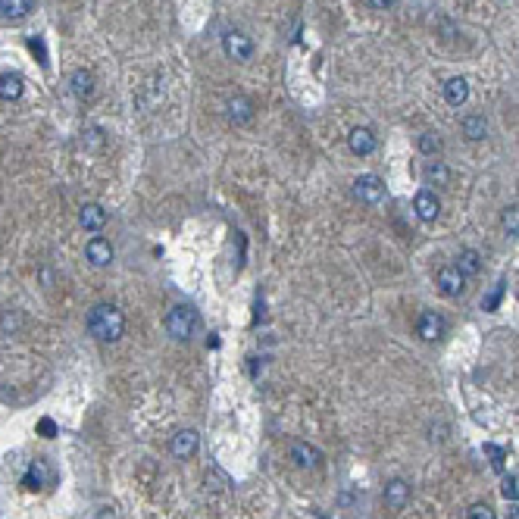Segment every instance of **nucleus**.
<instances>
[{"label": "nucleus", "mask_w": 519, "mask_h": 519, "mask_svg": "<svg viewBox=\"0 0 519 519\" xmlns=\"http://www.w3.org/2000/svg\"><path fill=\"white\" fill-rule=\"evenodd\" d=\"M88 331L97 341L113 344V341H119L122 331H126V316H122V310L113 304H97L88 313Z\"/></svg>", "instance_id": "nucleus-1"}, {"label": "nucleus", "mask_w": 519, "mask_h": 519, "mask_svg": "<svg viewBox=\"0 0 519 519\" xmlns=\"http://www.w3.org/2000/svg\"><path fill=\"white\" fill-rule=\"evenodd\" d=\"M194 329H197V313H194V307L178 304L166 313V331H169L176 341H188L194 335Z\"/></svg>", "instance_id": "nucleus-2"}, {"label": "nucleus", "mask_w": 519, "mask_h": 519, "mask_svg": "<svg viewBox=\"0 0 519 519\" xmlns=\"http://www.w3.org/2000/svg\"><path fill=\"white\" fill-rule=\"evenodd\" d=\"M354 197L360 200V204H366V207H376V204L385 200V185H381L379 176L366 172V176H360L354 182Z\"/></svg>", "instance_id": "nucleus-3"}, {"label": "nucleus", "mask_w": 519, "mask_h": 519, "mask_svg": "<svg viewBox=\"0 0 519 519\" xmlns=\"http://www.w3.org/2000/svg\"><path fill=\"white\" fill-rule=\"evenodd\" d=\"M222 50H226L228 60L248 63L250 56H254V41H250L248 35H241V32H228L226 38H222Z\"/></svg>", "instance_id": "nucleus-4"}, {"label": "nucleus", "mask_w": 519, "mask_h": 519, "mask_svg": "<svg viewBox=\"0 0 519 519\" xmlns=\"http://www.w3.org/2000/svg\"><path fill=\"white\" fill-rule=\"evenodd\" d=\"M435 282H438V291H441L444 298H460L463 288H466V276L457 269V266H441Z\"/></svg>", "instance_id": "nucleus-5"}, {"label": "nucleus", "mask_w": 519, "mask_h": 519, "mask_svg": "<svg viewBox=\"0 0 519 519\" xmlns=\"http://www.w3.org/2000/svg\"><path fill=\"white\" fill-rule=\"evenodd\" d=\"M197 448H200V435L194 429L176 432L172 441H169V451H172V457H176V460H191L194 453H197Z\"/></svg>", "instance_id": "nucleus-6"}, {"label": "nucleus", "mask_w": 519, "mask_h": 519, "mask_svg": "<svg viewBox=\"0 0 519 519\" xmlns=\"http://www.w3.org/2000/svg\"><path fill=\"white\" fill-rule=\"evenodd\" d=\"M381 501H385V507L391 510V513H398L410 503V485L403 479H391L385 485V494H381Z\"/></svg>", "instance_id": "nucleus-7"}, {"label": "nucleus", "mask_w": 519, "mask_h": 519, "mask_svg": "<svg viewBox=\"0 0 519 519\" xmlns=\"http://www.w3.org/2000/svg\"><path fill=\"white\" fill-rule=\"evenodd\" d=\"M85 257H88L91 266H97V269H104V266L113 263V244L106 241V238H91L88 244H85Z\"/></svg>", "instance_id": "nucleus-8"}, {"label": "nucleus", "mask_w": 519, "mask_h": 519, "mask_svg": "<svg viewBox=\"0 0 519 519\" xmlns=\"http://www.w3.org/2000/svg\"><path fill=\"white\" fill-rule=\"evenodd\" d=\"M444 316H438L435 310H425V313L420 316V322H416V331H420L422 341H438V338L444 335Z\"/></svg>", "instance_id": "nucleus-9"}, {"label": "nucleus", "mask_w": 519, "mask_h": 519, "mask_svg": "<svg viewBox=\"0 0 519 519\" xmlns=\"http://www.w3.org/2000/svg\"><path fill=\"white\" fill-rule=\"evenodd\" d=\"M291 460L300 466V470H319V466H322L319 448H313V444H307V441L294 444V448H291Z\"/></svg>", "instance_id": "nucleus-10"}, {"label": "nucleus", "mask_w": 519, "mask_h": 519, "mask_svg": "<svg viewBox=\"0 0 519 519\" xmlns=\"http://www.w3.org/2000/svg\"><path fill=\"white\" fill-rule=\"evenodd\" d=\"M413 210L422 222H435L438 216H441V204H438V197L432 191H420L413 197Z\"/></svg>", "instance_id": "nucleus-11"}, {"label": "nucleus", "mask_w": 519, "mask_h": 519, "mask_svg": "<svg viewBox=\"0 0 519 519\" xmlns=\"http://www.w3.org/2000/svg\"><path fill=\"white\" fill-rule=\"evenodd\" d=\"M348 144H350V150H354L357 157H370L372 150H376V132L372 128H366V126H360V128H354L350 132V138H348Z\"/></svg>", "instance_id": "nucleus-12"}, {"label": "nucleus", "mask_w": 519, "mask_h": 519, "mask_svg": "<svg viewBox=\"0 0 519 519\" xmlns=\"http://www.w3.org/2000/svg\"><path fill=\"white\" fill-rule=\"evenodd\" d=\"M78 222H82L85 232H100L106 226V210L100 204H85L78 210Z\"/></svg>", "instance_id": "nucleus-13"}, {"label": "nucleus", "mask_w": 519, "mask_h": 519, "mask_svg": "<svg viewBox=\"0 0 519 519\" xmlns=\"http://www.w3.org/2000/svg\"><path fill=\"white\" fill-rule=\"evenodd\" d=\"M69 88L78 100H91L94 97V75H91L88 69H75L69 75Z\"/></svg>", "instance_id": "nucleus-14"}, {"label": "nucleus", "mask_w": 519, "mask_h": 519, "mask_svg": "<svg viewBox=\"0 0 519 519\" xmlns=\"http://www.w3.org/2000/svg\"><path fill=\"white\" fill-rule=\"evenodd\" d=\"M226 110H228V119H232L235 126H248V122L254 119V104H250L244 94H235L226 104Z\"/></svg>", "instance_id": "nucleus-15"}, {"label": "nucleus", "mask_w": 519, "mask_h": 519, "mask_svg": "<svg viewBox=\"0 0 519 519\" xmlns=\"http://www.w3.org/2000/svg\"><path fill=\"white\" fill-rule=\"evenodd\" d=\"M444 100H448L451 106H463L466 100H470V82L466 78H448V85H444Z\"/></svg>", "instance_id": "nucleus-16"}, {"label": "nucleus", "mask_w": 519, "mask_h": 519, "mask_svg": "<svg viewBox=\"0 0 519 519\" xmlns=\"http://www.w3.org/2000/svg\"><path fill=\"white\" fill-rule=\"evenodd\" d=\"M23 75L19 72H4L0 75V100H19L23 97Z\"/></svg>", "instance_id": "nucleus-17"}, {"label": "nucleus", "mask_w": 519, "mask_h": 519, "mask_svg": "<svg viewBox=\"0 0 519 519\" xmlns=\"http://www.w3.org/2000/svg\"><path fill=\"white\" fill-rule=\"evenodd\" d=\"M460 128H463V135L470 141H482L488 135V122H485V116H479V113H470V116H463Z\"/></svg>", "instance_id": "nucleus-18"}, {"label": "nucleus", "mask_w": 519, "mask_h": 519, "mask_svg": "<svg viewBox=\"0 0 519 519\" xmlns=\"http://www.w3.org/2000/svg\"><path fill=\"white\" fill-rule=\"evenodd\" d=\"M35 0H0V19H25Z\"/></svg>", "instance_id": "nucleus-19"}, {"label": "nucleus", "mask_w": 519, "mask_h": 519, "mask_svg": "<svg viewBox=\"0 0 519 519\" xmlns=\"http://www.w3.org/2000/svg\"><path fill=\"white\" fill-rule=\"evenodd\" d=\"M457 266L460 272H463L466 279L470 276H479V269H482V257H479V250H472V248H466V250H460V257H457Z\"/></svg>", "instance_id": "nucleus-20"}, {"label": "nucleus", "mask_w": 519, "mask_h": 519, "mask_svg": "<svg viewBox=\"0 0 519 519\" xmlns=\"http://www.w3.org/2000/svg\"><path fill=\"white\" fill-rule=\"evenodd\" d=\"M425 182L432 185H448L451 182V169L444 166L441 160H432L429 166H425Z\"/></svg>", "instance_id": "nucleus-21"}, {"label": "nucleus", "mask_w": 519, "mask_h": 519, "mask_svg": "<svg viewBox=\"0 0 519 519\" xmlns=\"http://www.w3.org/2000/svg\"><path fill=\"white\" fill-rule=\"evenodd\" d=\"M501 226L507 235H519V207H507V210H503Z\"/></svg>", "instance_id": "nucleus-22"}, {"label": "nucleus", "mask_w": 519, "mask_h": 519, "mask_svg": "<svg viewBox=\"0 0 519 519\" xmlns=\"http://www.w3.org/2000/svg\"><path fill=\"white\" fill-rule=\"evenodd\" d=\"M41 479H44V463H41V460H35V466L28 470V475L23 479V485L28 488V491H35V488H41Z\"/></svg>", "instance_id": "nucleus-23"}, {"label": "nucleus", "mask_w": 519, "mask_h": 519, "mask_svg": "<svg viewBox=\"0 0 519 519\" xmlns=\"http://www.w3.org/2000/svg\"><path fill=\"white\" fill-rule=\"evenodd\" d=\"M420 150H422V154H429V157H435L438 150H441V138H438L435 132L420 135Z\"/></svg>", "instance_id": "nucleus-24"}, {"label": "nucleus", "mask_w": 519, "mask_h": 519, "mask_svg": "<svg viewBox=\"0 0 519 519\" xmlns=\"http://www.w3.org/2000/svg\"><path fill=\"white\" fill-rule=\"evenodd\" d=\"M466 519H497V516L488 503H472V507L466 510Z\"/></svg>", "instance_id": "nucleus-25"}, {"label": "nucleus", "mask_w": 519, "mask_h": 519, "mask_svg": "<svg viewBox=\"0 0 519 519\" xmlns=\"http://www.w3.org/2000/svg\"><path fill=\"white\" fill-rule=\"evenodd\" d=\"M503 497H507V501H519V479L503 482Z\"/></svg>", "instance_id": "nucleus-26"}, {"label": "nucleus", "mask_w": 519, "mask_h": 519, "mask_svg": "<svg viewBox=\"0 0 519 519\" xmlns=\"http://www.w3.org/2000/svg\"><path fill=\"white\" fill-rule=\"evenodd\" d=\"M485 453L491 457V466H494V470H501V466H503V451L494 448V444H485Z\"/></svg>", "instance_id": "nucleus-27"}, {"label": "nucleus", "mask_w": 519, "mask_h": 519, "mask_svg": "<svg viewBox=\"0 0 519 519\" xmlns=\"http://www.w3.org/2000/svg\"><path fill=\"white\" fill-rule=\"evenodd\" d=\"M501 291H503V288H501V285H494V291L488 294L485 300H482V307H485V310H494V307H497V300H501Z\"/></svg>", "instance_id": "nucleus-28"}, {"label": "nucleus", "mask_w": 519, "mask_h": 519, "mask_svg": "<svg viewBox=\"0 0 519 519\" xmlns=\"http://www.w3.org/2000/svg\"><path fill=\"white\" fill-rule=\"evenodd\" d=\"M38 429H41V435H44V438H54V435H56V425H54V420H41V425H38Z\"/></svg>", "instance_id": "nucleus-29"}, {"label": "nucleus", "mask_w": 519, "mask_h": 519, "mask_svg": "<svg viewBox=\"0 0 519 519\" xmlns=\"http://www.w3.org/2000/svg\"><path fill=\"white\" fill-rule=\"evenodd\" d=\"M394 4H398V0H370L372 10H391Z\"/></svg>", "instance_id": "nucleus-30"}, {"label": "nucleus", "mask_w": 519, "mask_h": 519, "mask_svg": "<svg viewBox=\"0 0 519 519\" xmlns=\"http://www.w3.org/2000/svg\"><path fill=\"white\" fill-rule=\"evenodd\" d=\"M0 326H4V329H16L19 326V316H4V319H0Z\"/></svg>", "instance_id": "nucleus-31"}, {"label": "nucleus", "mask_w": 519, "mask_h": 519, "mask_svg": "<svg viewBox=\"0 0 519 519\" xmlns=\"http://www.w3.org/2000/svg\"><path fill=\"white\" fill-rule=\"evenodd\" d=\"M97 519H119V513H116L113 507H104V510L97 513Z\"/></svg>", "instance_id": "nucleus-32"}, {"label": "nucleus", "mask_w": 519, "mask_h": 519, "mask_svg": "<svg viewBox=\"0 0 519 519\" xmlns=\"http://www.w3.org/2000/svg\"><path fill=\"white\" fill-rule=\"evenodd\" d=\"M507 519H519V507H510L507 510Z\"/></svg>", "instance_id": "nucleus-33"}]
</instances>
